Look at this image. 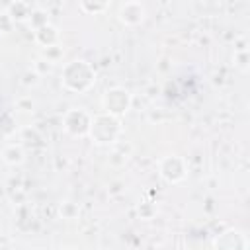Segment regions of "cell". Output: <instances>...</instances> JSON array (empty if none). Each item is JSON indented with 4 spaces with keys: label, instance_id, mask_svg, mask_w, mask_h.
Masks as SVG:
<instances>
[{
    "label": "cell",
    "instance_id": "17",
    "mask_svg": "<svg viewBox=\"0 0 250 250\" xmlns=\"http://www.w3.org/2000/svg\"><path fill=\"white\" fill-rule=\"evenodd\" d=\"M234 62L240 70H248V49H240L234 53Z\"/></svg>",
    "mask_w": 250,
    "mask_h": 250
},
{
    "label": "cell",
    "instance_id": "11",
    "mask_svg": "<svg viewBox=\"0 0 250 250\" xmlns=\"http://www.w3.org/2000/svg\"><path fill=\"white\" fill-rule=\"evenodd\" d=\"M78 8H80L84 14L98 16V14H104L105 10H109V2H90V0H82V2L78 4Z\"/></svg>",
    "mask_w": 250,
    "mask_h": 250
},
{
    "label": "cell",
    "instance_id": "10",
    "mask_svg": "<svg viewBox=\"0 0 250 250\" xmlns=\"http://www.w3.org/2000/svg\"><path fill=\"white\" fill-rule=\"evenodd\" d=\"M2 160L10 166H20L25 160V150L21 145H8L2 148Z\"/></svg>",
    "mask_w": 250,
    "mask_h": 250
},
{
    "label": "cell",
    "instance_id": "12",
    "mask_svg": "<svg viewBox=\"0 0 250 250\" xmlns=\"http://www.w3.org/2000/svg\"><path fill=\"white\" fill-rule=\"evenodd\" d=\"M59 215H61L62 219H66V221H72V219H76V217L80 215V207H78V203H74V201H62V203L59 205Z\"/></svg>",
    "mask_w": 250,
    "mask_h": 250
},
{
    "label": "cell",
    "instance_id": "6",
    "mask_svg": "<svg viewBox=\"0 0 250 250\" xmlns=\"http://www.w3.org/2000/svg\"><path fill=\"white\" fill-rule=\"evenodd\" d=\"M215 250H248V238L242 230L227 229L213 240Z\"/></svg>",
    "mask_w": 250,
    "mask_h": 250
},
{
    "label": "cell",
    "instance_id": "5",
    "mask_svg": "<svg viewBox=\"0 0 250 250\" xmlns=\"http://www.w3.org/2000/svg\"><path fill=\"white\" fill-rule=\"evenodd\" d=\"M90 119L92 115L88 111L82 107H72L62 117V129L72 137H86L90 131Z\"/></svg>",
    "mask_w": 250,
    "mask_h": 250
},
{
    "label": "cell",
    "instance_id": "1",
    "mask_svg": "<svg viewBox=\"0 0 250 250\" xmlns=\"http://www.w3.org/2000/svg\"><path fill=\"white\" fill-rule=\"evenodd\" d=\"M96 82V70L94 66L84 59H74L62 66L61 72V84L68 92H86Z\"/></svg>",
    "mask_w": 250,
    "mask_h": 250
},
{
    "label": "cell",
    "instance_id": "9",
    "mask_svg": "<svg viewBox=\"0 0 250 250\" xmlns=\"http://www.w3.org/2000/svg\"><path fill=\"white\" fill-rule=\"evenodd\" d=\"M33 8L29 2H21V0H16V2H10L6 6V14L10 16L12 21H27L29 16H31Z\"/></svg>",
    "mask_w": 250,
    "mask_h": 250
},
{
    "label": "cell",
    "instance_id": "18",
    "mask_svg": "<svg viewBox=\"0 0 250 250\" xmlns=\"http://www.w3.org/2000/svg\"><path fill=\"white\" fill-rule=\"evenodd\" d=\"M12 25H14V21L10 20V16H8L6 12H2V14H0V35H2V33H8V31L12 29Z\"/></svg>",
    "mask_w": 250,
    "mask_h": 250
},
{
    "label": "cell",
    "instance_id": "13",
    "mask_svg": "<svg viewBox=\"0 0 250 250\" xmlns=\"http://www.w3.org/2000/svg\"><path fill=\"white\" fill-rule=\"evenodd\" d=\"M27 23L33 27V31L39 29V27H43V25H47V23H49V20H47V12L41 10V8H33V12H31Z\"/></svg>",
    "mask_w": 250,
    "mask_h": 250
},
{
    "label": "cell",
    "instance_id": "4",
    "mask_svg": "<svg viewBox=\"0 0 250 250\" xmlns=\"http://www.w3.org/2000/svg\"><path fill=\"white\" fill-rule=\"evenodd\" d=\"M158 174L168 184H178L188 176V162L178 154H168L158 160Z\"/></svg>",
    "mask_w": 250,
    "mask_h": 250
},
{
    "label": "cell",
    "instance_id": "2",
    "mask_svg": "<svg viewBox=\"0 0 250 250\" xmlns=\"http://www.w3.org/2000/svg\"><path fill=\"white\" fill-rule=\"evenodd\" d=\"M121 121L109 113H96L90 119V131L88 137L92 139L94 145L98 146H107L111 143L117 141V137L121 135Z\"/></svg>",
    "mask_w": 250,
    "mask_h": 250
},
{
    "label": "cell",
    "instance_id": "3",
    "mask_svg": "<svg viewBox=\"0 0 250 250\" xmlns=\"http://www.w3.org/2000/svg\"><path fill=\"white\" fill-rule=\"evenodd\" d=\"M131 104H133V98L129 94V90L121 88V86H113L109 90L104 92L102 96V107H104V113H109L113 117H123L129 109H131Z\"/></svg>",
    "mask_w": 250,
    "mask_h": 250
},
{
    "label": "cell",
    "instance_id": "19",
    "mask_svg": "<svg viewBox=\"0 0 250 250\" xmlns=\"http://www.w3.org/2000/svg\"><path fill=\"white\" fill-rule=\"evenodd\" d=\"M62 250H76V248H70V246H68V248H62Z\"/></svg>",
    "mask_w": 250,
    "mask_h": 250
},
{
    "label": "cell",
    "instance_id": "14",
    "mask_svg": "<svg viewBox=\"0 0 250 250\" xmlns=\"http://www.w3.org/2000/svg\"><path fill=\"white\" fill-rule=\"evenodd\" d=\"M51 70H53V62H51V61H47V59H43V57L35 59V62H33V72H35L37 76L49 74Z\"/></svg>",
    "mask_w": 250,
    "mask_h": 250
},
{
    "label": "cell",
    "instance_id": "7",
    "mask_svg": "<svg viewBox=\"0 0 250 250\" xmlns=\"http://www.w3.org/2000/svg\"><path fill=\"white\" fill-rule=\"evenodd\" d=\"M145 16H146V10H145V4H141V2L129 0V2L119 4L117 18L125 25H139L145 20Z\"/></svg>",
    "mask_w": 250,
    "mask_h": 250
},
{
    "label": "cell",
    "instance_id": "20",
    "mask_svg": "<svg viewBox=\"0 0 250 250\" xmlns=\"http://www.w3.org/2000/svg\"><path fill=\"white\" fill-rule=\"evenodd\" d=\"M0 37H2V35H0Z\"/></svg>",
    "mask_w": 250,
    "mask_h": 250
},
{
    "label": "cell",
    "instance_id": "16",
    "mask_svg": "<svg viewBox=\"0 0 250 250\" xmlns=\"http://www.w3.org/2000/svg\"><path fill=\"white\" fill-rule=\"evenodd\" d=\"M43 59H47V61H51L53 64L62 57V49L59 47V45H55V47H49V49H43V55H41Z\"/></svg>",
    "mask_w": 250,
    "mask_h": 250
},
{
    "label": "cell",
    "instance_id": "8",
    "mask_svg": "<svg viewBox=\"0 0 250 250\" xmlns=\"http://www.w3.org/2000/svg\"><path fill=\"white\" fill-rule=\"evenodd\" d=\"M33 37H35L37 45H41L43 49H49V47L59 45V41H61V31H59L55 25L47 23V25H43V27L35 29Z\"/></svg>",
    "mask_w": 250,
    "mask_h": 250
},
{
    "label": "cell",
    "instance_id": "15",
    "mask_svg": "<svg viewBox=\"0 0 250 250\" xmlns=\"http://www.w3.org/2000/svg\"><path fill=\"white\" fill-rule=\"evenodd\" d=\"M137 211H139L141 219H152V217L156 215V205H152L150 201H143V203L137 207Z\"/></svg>",
    "mask_w": 250,
    "mask_h": 250
}]
</instances>
